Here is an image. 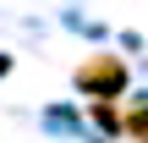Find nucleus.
<instances>
[{
    "label": "nucleus",
    "mask_w": 148,
    "mask_h": 143,
    "mask_svg": "<svg viewBox=\"0 0 148 143\" xmlns=\"http://www.w3.org/2000/svg\"><path fill=\"white\" fill-rule=\"evenodd\" d=\"M77 88H82V94H93V105H99V99L110 105V99L126 88V66H121L115 55H88V61L77 66Z\"/></svg>",
    "instance_id": "nucleus-1"
},
{
    "label": "nucleus",
    "mask_w": 148,
    "mask_h": 143,
    "mask_svg": "<svg viewBox=\"0 0 148 143\" xmlns=\"http://www.w3.org/2000/svg\"><path fill=\"white\" fill-rule=\"evenodd\" d=\"M126 132H132L137 143H148V105H143V110H132V116H126Z\"/></svg>",
    "instance_id": "nucleus-2"
},
{
    "label": "nucleus",
    "mask_w": 148,
    "mask_h": 143,
    "mask_svg": "<svg viewBox=\"0 0 148 143\" xmlns=\"http://www.w3.org/2000/svg\"><path fill=\"white\" fill-rule=\"evenodd\" d=\"M93 121H99V127H121V116H115V105H104V99L93 105Z\"/></svg>",
    "instance_id": "nucleus-3"
}]
</instances>
